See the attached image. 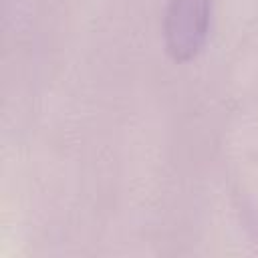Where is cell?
I'll return each instance as SVG.
<instances>
[{
    "instance_id": "6da1fadb",
    "label": "cell",
    "mask_w": 258,
    "mask_h": 258,
    "mask_svg": "<svg viewBox=\"0 0 258 258\" xmlns=\"http://www.w3.org/2000/svg\"><path fill=\"white\" fill-rule=\"evenodd\" d=\"M210 12V0H169L163 16V40L173 60H189L202 50L208 36Z\"/></svg>"
}]
</instances>
